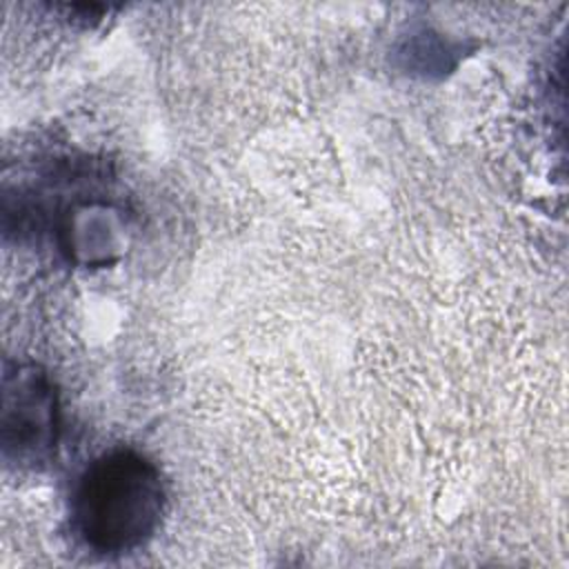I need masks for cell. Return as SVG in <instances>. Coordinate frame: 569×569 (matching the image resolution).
Segmentation results:
<instances>
[{
	"label": "cell",
	"mask_w": 569,
	"mask_h": 569,
	"mask_svg": "<svg viewBox=\"0 0 569 569\" xmlns=\"http://www.w3.org/2000/svg\"><path fill=\"white\" fill-rule=\"evenodd\" d=\"M164 505L160 476L131 451L100 458L84 473L73 507L80 538L98 553H124L158 527Z\"/></svg>",
	"instance_id": "6da1fadb"
}]
</instances>
